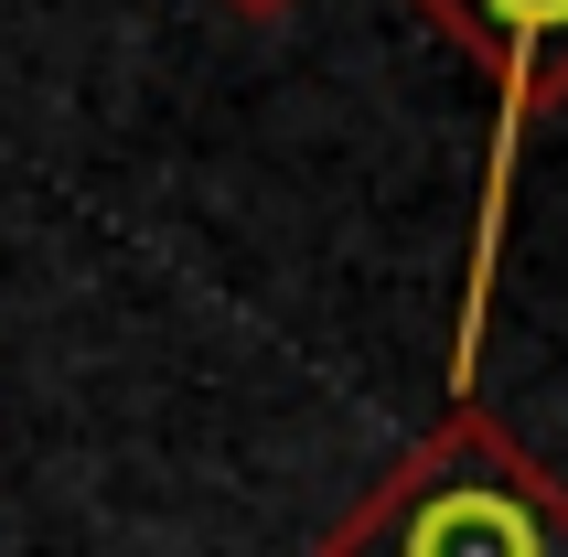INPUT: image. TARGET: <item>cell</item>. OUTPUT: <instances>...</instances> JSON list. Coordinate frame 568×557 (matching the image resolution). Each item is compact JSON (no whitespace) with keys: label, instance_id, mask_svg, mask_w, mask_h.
I'll return each mask as SVG.
<instances>
[{"label":"cell","instance_id":"3","mask_svg":"<svg viewBox=\"0 0 568 557\" xmlns=\"http://www.w3.org/2000/svg\"><path fill=\"white\" fill-rule=\"evenodd\" d=\"M225 11H236V22H290L301 0H225Z\"/></svg>","mask_w":568,"mask_h":557},{"label":"cell","instance_id":"2","mask_svg":"<svg viewBox=\"0 0 568 557\" xmlns=\"http://www.w3.org/2000/svg\"><path fill=\"white\" fill-rule=\"evenodd\" d=\"M418 22H440L462 54L494 75V172H483V225H473V290H462V343H450V397H473L483 311H494V247L515 204V151L547 108H568V0H408Z\"/></svg>","mask_w":568,"mask_h":557},{"label":"cell","instance_id":"1","mask_svg":"<svg viewBox=\"0 0 568 557\" xmlns=\"http://www.w3.org/2000/svg\"><path fill=\"white\" fill-rule=\"evenodd\" d=\"M312 557H568V483L494 407L450 397V418L376 472Z\"/></svg>","mask_w":568,"mask_h":557}]
</instances>
